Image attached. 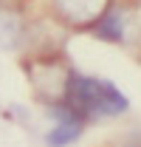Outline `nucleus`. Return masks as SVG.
<instances>
[{"mask_svg": "<svg viewBox=\"0 0 141 147\" xmlns=\"http://www.w3.org/2000/svg\"><path fill=\"white\" fill-rule=\"evenodd\" d=\"M65 99H68V108L79 119H88V116H116V113L127 110V96L113 82L82 76V74H70L68 76Z\"/></svg>", "mask_w": 141, "mask_h": 147, "instance_id": "f257e3e1", "label": "nucleus"}, {"mask_svg": "<svg viewBox=\"0 0 141 147\" xmlns=\"http://www.w3.org/2000/svg\"><path fill=\"white\" fill-rule=\"evenodd\" d=\"M59 17L68 20L70 26H85L96 23L107 11V0H54Z\"/></svg>", "mask_w": 141, "mask_h": 147, "instance_id": "f03ea898", "label": "nucleus"}, {"mask_svg": "<svg viewBox=\"0 0 141 147\" xmlns=\"http://www.w3.org/2000/svg\"><path fill=\"white\" fill-rule=\"evenodd\" d=\"M124 28H127V17H124L122 9H107L102 17L96 20L93 26V34L102 37V40H110V42H122L124 40Z\"/></svg>", "mask_w": 141, "mask_h": 147, "instance_id": "7ed1b4c3", "label": "nucleus"}, {"mask_svg": "<svg viewBox=\"0 0 141 147\" xmlns=\"http://www.w3.org/2000/svg\"><path fill=\"white\" fill-rule=\"evenodd\" d=\"M3 6H14V3H20V0H0Z\"/></svg>", "mask_w": 141, "mask_h": 147, "instance_id": "20e7f679", "label": "nucleus"}]
</instances>
